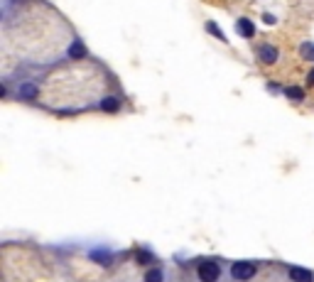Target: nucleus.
Returning <instances> with one entry per match:
<instances>
[{
    "instance_id": "6",
    "label": "nucleus",
    "mask_w": 314,
    "mask_h": 282,
    "mask_svg": "<svg viewBox=\"0 0 314 282\" xmlns=\"http://www.w3.org/2000/svg\"><path fill=\"white\" fill-rule=\"evenodd\" d=\"M69 56H71V59H84V56H86V47L81 45L78 39H74L71 47H69Z\"/></svg>"
},
{
    "instance_id": "9",
    "label": "nucleus",
    "mask_w": 314,
    "mask_h": 282,
    "mask_svg": "<svg viewBox=\"0 0 314 282\" xmlns=\"http://www.w3.org/2000/svg\"><path fill=\"white\" fill-rule=\"evenodd\" d=\"M206 30H209V32H211L213 37H216V39H221V42H226V34L221 32V27H219L216 23H206Z\"/></svg>"
},
{
    "instance_id": "3",
    "label": "nucleus",
    "mask_w": 314,
    "mask_h": 282,
    "mask_svg": "<svg viewBox=\"0 0 314 282\" xmlns=\"http://www.w3.org/2000/svg\"><path fill=\"white\" fill-rule=\"evenodd\" d=\"M258 56H260L263 64H275V62H278V49H275L272 45H260Z\"/></svg>"
},
{
    "instance_id": "5",
    "label": "nucleus",
    "mask_w": 314,
    "mask_h": 282,
    "mask_svg": "<svg viewBox=\"0 0 314 282\" xmlns=\"http://www.w3.org/2000/svg\"><path fill=\"white\" fill-rule=\"evenodd\" d=\"M290 277L295 282H312V272L304 270V268H292V270H290Z\"/></svg>"
},
{
    "instance_id": "11",
    "label": "nucleus",
    "mask_w": 314,
    "mask_h": 282,
    "mask_svg": "<svg viewBox=\"0 0 314 282\" xmlns=\"http://www.w3.org/2000/svg\"><path fill=\"white\" fill-rule=\"evenodd\" d=\"M285 93H287V98H292V101H302V96H304L300 86H290Z\"/></svg>"
},
{
    "instance_id": "10",
    "label": "nucleus",
    "mask_w": 314,
    "mask_h": 282,
    "mask_svg": "<svg viewBox=\"0 0 314 282\" xmlns=\"http://www.w3.org/2000/svg\"><path fill=\"white\" fill-rule=\"evenodd\" d=\"M145 282H162V270L160 268H152V270L145 272Z\"/></svg>"
},
{
    "instance_id": "1",
    "label": "nucleus",
    "mask_w": 314,
    "mask_h": 282,
    "mask_svg": "<svg viewBox=\"0 0 314 282\" xmlns=\"http://www.w3.org/2000/svg\"><path fill=\"white\" fill-rule=\"evenodd\" d=\"M197 275H199L202 282H216L221 277V268H219V263H213V260H204L202 265H199V270H197Z\"/></svg>"
},
{
    "instance_id": "13",
    "label": "nucleus",
    "mask_w": 314,
    "mask_h": 282,
    "mask_svg": "<svg viewBox=\"0 0 314 282\" xmlns=\"http://www.w3.org/2000/svg\"><path fill=\"white\" fill-rule=\"evenodd\" d=\"M307 84H312V86H314V69L307 74Z\"/></svg>"
},
{
    "instance_id": "14",
    "label": "nucleus",
    "mask_w": 314,
    "mask_h": 282,
    "mask_svg": "<svg viewBox=\"0 0 314 282\" xmlns=\"http://www.w3.org/2000/svg\"><path fill=\"white\" fill-rule=\"evenodd\" d=\"M150 260V253H140V263H147Z\"/></svg>"
},
{
    "instance_id": "7",
    "label": "nucleus",
    "mask_w": 314,
    "mask_h": 282,
    "mask_svg": "<svg viewBox=\"0 0 314 282\" xmlns=\"http://www.w3.org/2000/svg\"><path fill=\"white\" fill-rule=\"evenodd\" d=\"M238 32L243 34V37H253V34H256V27H253V23H250V20L241 17V20H238Z\"/></svg>"
},
{
    "instance_id": "12",
    "label": "nucleus",
    "mask_w": 314,
    "mask_h": 282,
    "mask_svg": "<svg viewBox=\"0 0 314 282\" xmlns=\"http://www.w3.org/2000/svg\"><path fill=\"white\" fill-rule=\"evenodd\" d=\"M300 54H302L304 59H314V45L312 42H304V45L300 47Z\"/></svg>"
},
{
    "instance_id": "8",
    "label": "nucleus",
    "mask_w": 314,
    "mask_h": 282,
    "mask_svg": "<svg viewBox=\"0 0 314 282\" xmlns=\"http://www.w3.org/2000/svg\"><path fill=\"white\" fill-rule=\"evenodd\" d=\"M101 108L103 111H118V108H121V101H118V98H115V96H108V98H103L101 101Z\"/></svg>"
},
{
    "instance_id": "2",
    "label": "nucleus",
    "mask_w": 314,
    "mask_h": 282,
    "mask_svg": "<svg viewBox=\"0 0 314 282\" xmlns=\"http://www.w3.org/2000/svg\"><path fill=\"white\" fill-rule=\"evenodd\" d=\"M231 275H233L235 280H250V277L256 275V265H253V263H246V260H241V263H233V268H231Z\"/></svg>"
},
{
    "instance_id": "4",
    "label": "nucleus",
    "mask_w": 314,
    "mask_h": 282,
    "mask_svg": "<svg viewBox=\"0 0 314 282\" xmlns=\"http://www.w3.org/2000/svg\"><path fill=\"white\" fill-rule=\"evenodd\" d=\"M37 93H40V89H37L34 84H30V81L17 86V96H20V98H25V101H32V98H37Z\"/></svg>"
}]
</instances>
